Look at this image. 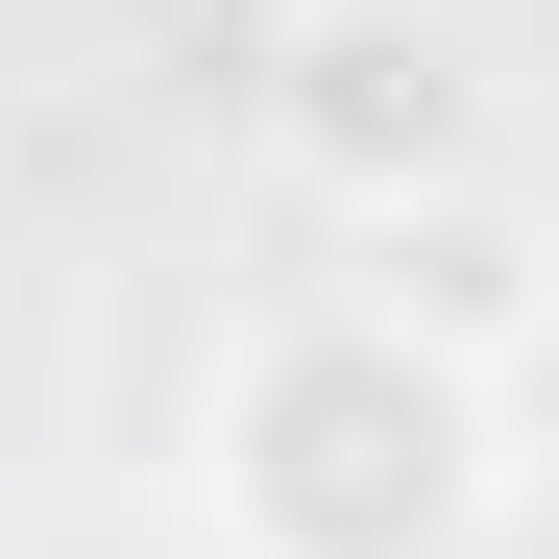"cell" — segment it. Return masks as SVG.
I'll list each match as a JSON object with an SVG mask.
<instances>
[{
  "mask_svg": "<svg viewBox=\"0 0 559 559\" xmlns=\"http://www.w3.org/2000/svg\"><path fill=\"white\" fill-rule=\"evenodd\" d=\"M195 511H219V559H487L511 414H487V365H438L414 317L293 293L267 341H219V390H195Z\"/></svg>",
  "mask_w": 559,
  "mask_h": 559,
  "instance_id": "6da1fadb",
  "label": "cell"
},
{
  "mask_svg": "<svg viewBox=\"0 0 559 559\" xmlns=\"http://www.w3.org/2000/svg\"><path fill=\"white\" fill-rule=\"evenodd\" d=\"M243 146L365 243V219H414V195H462V170H487V73H462L438 0H293V25H267V73H243Z\"/></svg>",
  "mask_w": 559,
  "mask_h": 559,
  "instance_id": "7a4b0ae2",
  "label": "cell"
},
{
  "mask_svg": "<svg viewBox=\"0 0 559 559\" xmlns=\"http://www.w3.org/2000/svg\"><path fill=\"white\" fill-rule=\"evenodd\" d=\"M341 293H365V317H414L438 365H487V390H511V365L559 341V219L511 195V170H462V195L365 219V267H341Z\"/></svg>",
  "mask_w": 559,
  "mask_h": 559,
  "instance_id": "3957f363",
  "label": "cell"
}]
</instances>
